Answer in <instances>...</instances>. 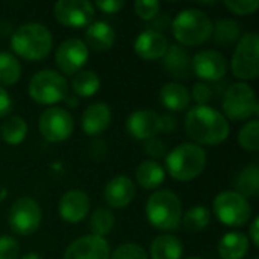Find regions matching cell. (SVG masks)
Segmentation results:
<instances>
[{
    "mask_svg": "<svg viewBox=\"0 0 259 259\" xmlns=\"http://www.w3.org/2000/svg\"><path fill=\"white\" fill-rule=\"evenodd\" d=\"M182 202L170 190H159L146 202L147 222L159 231H175L182 222Z\"/></svg>",
    "mask_w": 259,
    "mask_h": 259,
    "instance_id": "5b68a950",
    "label": "cell"
},
{
    "mask_svg": "<svg viewBox=\"0 0 259 259\" xmlns=\"http://www.w3.org/2000/svg\"><path fill=\"white\" fill-rule=\"evenodd\" d=\"M134 9L140 18L149 21V20H153L159 14L161 5L156 0H137L134 3Z\"/></svg>",
    "mask_w": 259,
    "mask_h": 259,
    "instance_id": "d590c367",
    "label": "cell"
},
{
    "mask_svg": "<svg viewBox=\"0 0 259 259\" xmlns=\"http://www.w3.org/2000/svg\"><path fill=\"white\" fill-rule=\"evenodd\" d=\"M90 206H91V202H90L88 194L82 190L74 188L62 194L59 205H58V211L64 222L70 225H76V223H80L83 219H87L90 212Z\"/></svg>",
    "mask_w": 259,
    "mask_h": 259,
    "instance_id": "2e32d148",
    "label": "cell"
},
{
    "mask_svg": "<svg viewBox=\"0 0 259 259\" xmlns=\"http://www.w3.org/2000/svg\"><path fill=\"white\" fill-rule=\"evenodd\" d=\"M39 134L50 143H62L68 140L74 131L71 114L59 106H50L42 111L38 120Z\"/></svg>",
    "mask_w": 259,
    "mask_h": 259,
    "instance_id": "8fae6325",
    "label": "cell"
},
{
    "mask_svg": "<svg viewBox=\"0 0 259 259\" xmlns=\"http://www.w3.org/2000/svg\"><path fill=\"white\" fill-rule=\"evenodd\" d=\"M93 6L105 14H115L124 6V2H121V0H97L96 3H93Z\"/></svg>",
    "mask_w": 259,
    "mask_h": 259,
    "instance_id": "60d3db41",
    "label": "cell"
},
{
    "mask_svg": "<svg viewBox=\"0 0 259 259\" xmlns=\"http://www.w3.org/2000/svg\"><path fill=\"white\" fill-rule=\"evenodd\" d=\"M231 70L241 80H253L259 74V36L256 32L243 35L235 47Z\"/></svg>",
    "mask_w": 259,
    "mask_h": 259,
    "instance_id": "9c48e42d",
    "label": "cell"
},
{
    "mask_svg": "<svg viewBox=\"0 0 259 259\" xmlns=\"http://www.w3.org/2000/svg\"><path fill=\"white\" fill-rule=\"evenodd\" d=\"M223 106V115L226 120L234 121H243V120H252L258 114V102L256 94L250 85L246 82H237L228 87V90L223 94L222 100Z\"/></svg>",
    "mask_w": 259,
    "mask_h": 259,
    "instance_id": "8992f818",
    "label": "cell"
},
{
    "mask_svg": "<svg viewBox=\"0 0 259 259\" xmlns=\"http://www.w3.org/2000/svg\"><path fill=\"white\" fill-rule=\"evenodd\" d=\"M71 90L79 97H93L100 90V77L93 70H80L73 76Z\"/></svg>",
    "mask_w": 259,
    "mask_h": 259,
    "instance_id": "f1b7e54d",
    "label": "cell"
},
{
    "mask_svg": "<svg viewBox=\"0 0 259 259\" xmlns=\"http://www.w3.org/2000/svg\"><path fill=\"white\" fill-rule=\"evenodd\" d=\"M211 222V212L206 206L203 205H197L190 208L184 215H182V225L185 226V229L191 231V232H200L203 229L208 228Z\"/></svg>",
    "mask_w": 259,
    "mask_h": 259,
    "instance_id": "1f68e13d",
    "label": "cell"
},
{
    "mask_svg": "<svg viewBox=\"0 0 259 259\" xmlns=\"http://www.w3.org/2000/svg\"><path fill=\"white\" fill-rule=\"evenodd\" d=\"M144 152L147 156L153 158L155 159H159V158H165L167 156V144L159 140V138H150L147 141H144Z\"/></svg>",
    "mask_w": 259,
    "mask_h": 259,
    "instance_id": "f35d334b",
    "label": "cell"
},
{
    "mask_svg": "<svg viewBox=\"0 0 259 259\" xmlns=\"http://www.w3.org/2000/svg\"><path fill=\"white\" fill-rule=\"evenodd\" d=\"M249 249V238L241 232H228L219 241V255L223 259H243Z\"/></svg>",
    "mask_w": 259,
    "mask_h": 259,
    "instance_id": "d4e9b609",
    "label": "cell"
},
{
    "mask_svg": "<svg viewBox=\"0 0 259 259\" xmlns=\"http://www.w3.org/2000/svg\"><path fill=\"white\" fill-rule=\"evenodd\" d=\"M206 167V152L194 143H182L165 156V170L179 181L188 182L199 178Z\"/></svg>",
    "mask_w": 259,
    "mask_h": 259,
    "instance_id": "3957f363",
    "label": "cell"
},
{
    "mask_svg": "<svg viewBox=\"0 0 259 259\" xmlns=\"http://www.w3.org/2000/svg\"><path fill=\"white\" fill-rule=\"evenodd\" d=\"M8 197V188L0 184V202H3Z\"/></svg>",
    "mask_w": 259,
    "mask_h": 259,
    "instance_id": "bcb514c9",
    "label": "cell"
},
{
    "mask_svg": "<svg viewBox=\"0 0 259 259\" xmlns=\"http://www.w3.org/2000/svg\"><path fill=\"white\" fill-rule=\"evenodd\" d=\"M12 109V99L5 87H0V118L8 115Z\"/></svg>",
    "mask_w": 259,
    "mask_h": 259,
    "instance_id": "b9f144b4",
    "label": "cell"
},
{
    "mask_svg": "<svg viewBox=\"0 0 259 259\" xmlns=\"http://www.w3.org/2000/svg\"><path fill=\"white\" fill-rule=\"evenodd\" d=\"M90 50L83 39L68 38L59 44L55 53V61L59 70L65 74H76L88 61Z\"/></svg>",
    "mask_w": 259,
    "mask_h": 259,
    "instance_id": "4fadbf2b",
    "label": "cell"
},
{
    "mask_svg": "<svg viewBox=\"0 0 259 259\" xmlns=\"http://www.w3.org/2000/svg\"><path fill=\"white\" fill-rule=\"evenodd\" d=\"M182 241L171 234H161L150 244L152 259H182Z\"/></svg>",
    "mask_w": 259,
    "mask_h": 259,
    "instance_id": "cb8c5ba5",
    "label": "cell"
},
{
    "mask_svg": "<svg viewBox=\"0 0 259 259\" xmlns=\"http://www.w3.org/2000/svg\"><path fill=\"white\" fill-rule=\"evenodd\" d=\"M190 96L197 105H206L212 97V90L206 82H197V83H194Z\"/></svg>",
    "mask_w": 259,
    "mask_h": 259,
    "instance_id": "ab89813d",
    "label": "cell"
},
{
    "mask_svg": "<svg viewBox=\"0 0 259 259\" xmlns=\"http://www.w3.org/2000/svg\"><path fill=\"white\" fill-rule=\"evenodd\" d=\"M191 71L206 82H219L228 71V61L217 50H200L191 59Z\"/></svg>",
    "mask_w": 259,
    "mask_h": 259,
    "instance_id": "5bb4252c",
    "label": "cell"
},
{
    "mask_svg": "<svg viewBox=\"0 0 259 259\" xmlns=\"http://www.w3.org/2000/svg\"><path fill=\"white\" fill-rule=\"evenodd\" d=\"M159 118H161V132H164V134H171V132L176 129L178 121H176V118H175L173 115L165 114V115H159Z\"/></svg>",
    "mask_w": 259,
    "mask_h": 259,
    "instance_id": "ee69618b",
    "label": "cell"
},
{
    "mask_svg": "<svg viewBox=\"0 0 259 259\" xmlns=\"http://www.w3.org/2000/svg\"><path fill=\"white\" fill-rule=\"evenodd\" d=\"M137 182L144 190H155L162 185L165 181V168L153 159L141 162L135 171Z\"/></svg>",
    "mask_w": 259,
    "mask_h": 259,
    "instance_id": "484cf974",
    "label": "cell"
},
{
    "mask_svg": "<svg viewBox=\"0 0 259 259\" xmlns=\"http://www.w3.org/2000/svg\"><path fill=\"white\" fill-rule=\"evenodd\" d=\"M259 217H255L253 219V222L250 223V228H249V241H252L253 243V246L255 247H258L259 246Z\"/></svg>",
    "mask_w": 259,
    "mask_h": 259,
    "instance_id": "f6af8a7d",
    "label": "cell"
},
{
    "mask_svg": "<svg viewBox=\"0 0 259 259\" xmlns=\"http://www.w3.org/2000/svg\"><path fill=\"white\" fill-rule=\"evenodd\" d=\"M255 259H258V258H255Z\"/></svg>",
    "mask_w": 259,
    "mask_h": 259,
    "instance_id": "681fc988",
    "label": "cell"
},
{
    "mask_svg": "<svg viewBox=\"0 0 259 259\" xmlns=\"http://www.w3.org/2000/svg\"><path fill=\"white\" fill-rule=\"evenodd\" d=\"M42 220V211L36 200L32 197H20L17 199L8 215V222L11 229L23 237L32 235L38 231Z\"/></svg>",
    "mask_w": 259,
    "mask_h": 259,
    "instance_id": "30bf717a",
    "label": "cell"
},
{
    "mask_svg": "<svg viewBox=\"0 0 259 259\" xmlns=\"http://www.w3.org/2000/svg\"><path fill=\"white\" fill-rule=\"evenodd\" d=\"M53 14L62 26L80 29L91 23L94 6L88 0H59L53 8Z\"/></svg>",
    "mask_w": 259,
    "mask_h": 259,
    "instance_id": "7c38bea8",
    "label": "cell"
},
{
    "mask_svg": "<svg viewBox=\"0 0 259 259\" xmlns=\"http://www.w3.org/2000/svg\"><path fill=\"white\" fill-rule=\"evenodd\" d=\"M212 211L215 219L229 228H241L247 225L252 217L249 200L234 190L219 193L214 199Z\"/></svg>",
    "mask_w": 259,
    "mask_h": 259,
    "instance_id": "ba28073f",
    "label": "cell"
},
{
    "mask_svg": "<svg viewBox=\"0 0 259 259\" xmlns=\"http://www.w3.org/2000/svg\"><path fill=\"white\" fill-rule=\"evenodd\" d=\"M20 246L15 238L9 235L0 237V259H18Z\"/></svg>",
    "mask_w": 259,
    "mask_h": 259,
    "instance_id": "74e56055",
    "label": "cell"
},
{
    "mask_svg": "<svg viewBox=\"0 0 259 259\" xmlns=\"http://www.w3.org/2000/svg\"><path fill=\"white\" fill-rule=\"evenodd\" d=\"M234 185H235V190H234V191H237V193H238V194H241L243 197H246V199H249V197H258V193H259L258 165L250 164V165L244 167V168L238 173V176H237V179H235Z\"/></svg>",
    "mask_w": 259,
    "mask_h": 259,
    "instance_id": "83f0119b",
    "label": "cell"
},
{
    "mask_svg": "<svg viewBox=\"0 0 259 259\" xmlns=\"http://www.w3.org/2000/svg\"><path fill=\"white\" fill-rule=\"evenodd\" d=\"M111 120H112V111L109 105L103 102H96L83 111L80 126L85 135L97 137L109 127Z\"/></svg>",
    "mask_w": 259,
    "mask_h": 259,
    "instance_id": "ffe728a7",
    "label": "cell"
},
{
    "mask_svg": "<svg viewBox=\"0 0 259 259\" xmlns=\"http://www.w3.org/2000/svg\"><path fill=\"white\" fill-rule=\"evenodd\" d=\"M27 135V123L20 115H11L0 124V138L9 146H18Z\"/></svg>",
    "mask_w": 259,
    "mask_h": 259,
    "instance_id": "4316f807",
    "label": "cell"
},
{
    "mask_svg": "<svg viewBox=\"0 0 259 259\" xmlns=\"http://www.w3.org/2000/svg\"><path fill=\"white\" fill-rule=\"evenodd\" d=\"M88 226L91 229V235H97V237H105L108 235L114 226H115V217L114 214L108 209V208H97L88 222Z\"/></svg>",
    "mask_w": 259,
    "mask_h": 259,
    "instance_id": "d6a6232c",
    "label": "cell"
},
{
    "mask_svg": "<svg viewBox=\"0 0 259 259\" xmlns=\"http://www.w3.org/2000/svg\"><path fill=\"white\" fill-rule=\"evenodd\" d=\"M90 153L94 159H103L106 156V143L96 140L90 147Z\"/></svg>",
    "mask_w": 259,
    "mask_h": 259,
    "instance_id": "7bdbcfd3",
    "label": "cell"
},
{
    "mask_svg": "<svg viewBox=\"0 0 259 259\" xmlns=\"http://www.w3.org/2000/svg\"><path fill=\"white\" fill-rule=\"evenodd\" d=\"M135 193L137 188L131 178L115 176L106 184L103 190V199L108 206L114 209H123L135 199Z\"/></svg>",
    "mask_w": 259,
    "mask_h": 259,
    "instance_id": "d6986e66",
    "label": "cell"
},
{
    "mask_svg": "<svg viewBox=\"0 0 259 259\" xmlns=\"http://www.w3.org/2000/svg\"><path fill=\"white\" fill-rule=\"evenodd\" d=\"M111 259H149V255L141 246L135 243H124L111 253Z\"/></svg>",
    "mask_w": 259,
    "mask_h": 259,
    "instance_id": "e575fe53",
    "label": "cell"
},
{
    "mask_svg": "<svg viewBox=\"0 0 259 259\" xmlns=\"http://www.w3.org/2000/svg\"><path fill=\"white\" fill-rule=\"evenodd\" d=\"M62 259H111V249L105 238L83 235L65 249Z\"/></svg>",
    "mask_w": 259,
    "mask_h": 259,
    "instance_id": "9a60e30c",
    "label": "cell"
},
{
    "mask_svg": "<svg viewBox=\"0 0 259 259\" xmlns=\"http://www.w3.org/2000/svg\"><path fill=\"white\" fill-rule=\"evenodd\" d=\"M21 259H42V258H41V255H38V253H35V252H30V253L24 255Z\"/></svg>",
    "mask_w": 259,
    "mask_h": 259,
    "instance_id": "7dc6e473",
    "label": "cell"
},
{
    "mask_svg": "<svg viewBox=\"0 0 259 259\" xmlns=\"http://www.w3.org/2000/svg\"><path fill=\"white\" fill-rule=\"evenodd\" d=\"M238 143L247 152L259 150V121L258 118L249 120L238 132Z\"/></svg>",
    "mask_w": 259,
    "mask_h": 259,
    "instance_id": "836d02e7",
    "label": "cell"
},
{
    "mask_svg": "<svg viewBox=\"0 0 259 259\" xmlns=\"http://www.w3.org/2000/svg\"><path fill=\"white\" fill-rule=\"evenodd\" d=\"M225 6L237 15H250L259 6L258 0H225Z\"/></svg>",
    "mask_w": 259,
    "mask_h": 259,
    "instance_id": "8d00e7d4",
    "label": "cell"
},
{
    "mask_svg": "<svg viewBox=\"0 0 259 259\" xmlns=\"http://www.w3.org/2000/svg\"><path fill=\"white\" fill-rule=\"evenodd\" d=\"M214 23L200 9H182L171 23V32L181 46L196 47L206 42L212 35Z\"/></svg>",
    "mask_w": 259,
    "mask_h": 259,
    "instance_id": "277c9868",
    "label": "cell"
},
{
    "mask_svg": "<svg viewBox=\"0 0 259 259\" xmlns=\"http://www.w3.org/2000/svg\"><path fill=\"white\" fill-rule=\"evenodd\" d=\"M167 49H168L167 36L155 29L143 30L134 41L135 53L146 61H156L164 58Z\"/></svg>",
    "mask_w": 259,
    "mask_h": 259,
    "instance_id": "ac0fdd59",
    "label": "cell"
},
{
    "mask_svg": "<svg viewBox=\"0 0 259 259\" xmlns=\"http://www.w3.org/2000/svg\"><path fill=\"white\" fill-rule=\"evenodd\" d=\"M21 77V65L15 55L0 52V87H12Z\"/></svg>",
    "mask_w": 259,
    "mask_h": 259,
    "instance_id": "4dcf8cb0",
    "label": "cell"
},
{
    "mask_svg": "<svg viewBox=\"0 0 259 259\" xmlns=\"http://www.w3.org/2000/svg\"><path fill=\"white\" fill-rule=\"evenodd\" d=\"M164 68L173 77H179V79L188 77L191 73L190 53L179 44L168 46L167 53L164 55Z\"/></svg>",
    "mask_w": 259,
    "mask_h": 259,
    "instance_id": "7402d4cb",
    "label": "cell"
},
{
    "mask_svg": "<svg viewBox=\"0 0 259 259\" xmlns=\"http://www.w3.org/2000/svg\"><path fill=\"white\" fill-rule=\"evenodd\" d=\"M85 46L96 52H105L109 50L115 42V29L102 20L93 21L88 24L85 30Z\"/></svg>",
    "mask_w": 259,
    "mask_h": 259,
    "instance_id": "44dd1931",
    "label": "cell"
},
{
    "mask_svg": "<svg viewBox=\"0 0 259 259\" xmlns=\"http://www.w3.org/2000/svg\"><path fill=\"white\" fill-rule=\"evenodd\" d=\"M27 91L33 102L39 105H55L67 99L68 83L61 73L46 68L32 76Z\"/></svg>",
    "mask_w": 259,
    "mask_h": 259,
    "instance_id": "52a82bcc",
    "label": "cell"
},
{
    "mask_svg": "<svg viewBox=\"0 0 259 259\" xmlns=\"http://www.w3.org/2000/svg\"><path fill=\"white\" fill-rule=\"evenodd\" d=\"M52 32L41 23L21 24L11 36V49L26 61L44 59L52 52Z\"/></svg>",
    "mask_w": 259,
    "mask_h": 259,
    "instance_id": "7a4b0ae2",
    "label": "cell"
},
{
    "mask_svg": "<svg viewBox=\"0 0 259 259\" xmlns=\"http://www.w3.org/2000/svg\"><path fill=\"white\" fill-rule=\"evenodd\" d=\"M187 135L197 146H217L226 141L231 127L226 117L208 105H196L185 115Z\"/></svg>",
    "mask_w": 259,
    "mask_h": 259,
    "instance_id": "6da1fadb",
    "label": "cell"
},
{
    "mask_svg": "<svg viewBox=\"0 0 259 259\" xmlns=\"http://www.w3.org/2000/svg\"><path fill=\"white\" fill-rule=\"evenodd\" d=\"M126 129L132 138L147 141L150 138H155L161 132V118L155 111L138 109L129 115L126 121Z\"/></svg>",
    "mask_w": 259,
    "mask_h": 259,
    "instance_id": "e0dca14e",
    "label": "cell"
},
{
    "mask_svg": "<svg viewBox=\"0 0 259 259\" xmlns=\"http://www.w3.org/2000/svg\"><path fill=\"white\" fill-rule=\"evenodd\" d=\"M159 102L164 108L173 112H181L190 106L191 96L187 87L178 82H168L159 90Z\"/></svg>",
    "mask_w": 259,
    "mask_h": 259,
    "instance_id": "603a6c76",
    "label": "cell"
},
{
    "mask_svg": "<svg viewBox=\"0 0 259 259\" xmlns=\"http://www.w3.org/2000/svg\"><path fill=\"white\" fill-rule=\"evenodd\" d=\"M211 36H214V41L219 46H232L238 42V39L241 38V29L237 21L223 18V20H219L212 26Z\"/></svg>",
    "mask_w": 259,
    "mask_h": 259,
    "instance_id": "f546056e",
    "label": "cell"
},
{
    "mask_svg": "<svg viewBox=\"0 0 259 259\" xmlns=\"http://www.w3.org/2000/svg\"><path fill=\"white\" fill-rule=\"evenodd\" d=\"M188 259H202V258H188Z\"/></svg>",
    "mask_w": 259,
    "mask_h": 259,
    "instance_id": "c3c4849f",
    "label": "cell"
}]
</instances>
